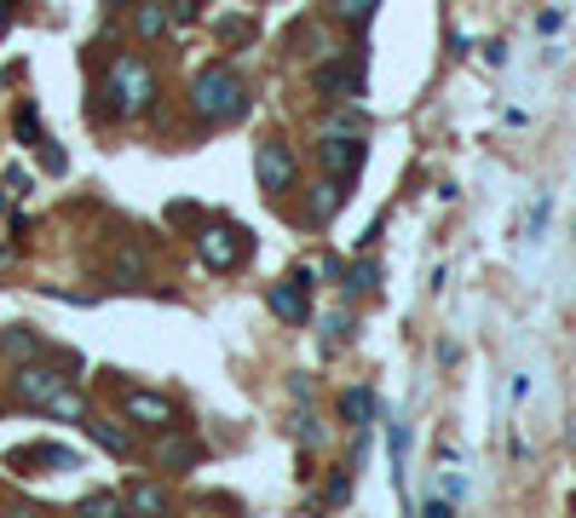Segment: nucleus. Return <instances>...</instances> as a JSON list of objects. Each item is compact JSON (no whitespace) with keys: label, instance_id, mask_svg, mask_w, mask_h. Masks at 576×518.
Segmentation results:
<instances>
[{"label":"nucleus","instance_id":"obj_1","mask_svg":"<svg viewBox=\"0 0 576 518\" xmlns=\"http://www.w3.org/2000/svg\"><path fill=\"white\" fill-rule=\"evenodd\" d=\"M191 110H196V121H208V127H231V121L248 116V87L236 81L225 63H208L191 81Z\"/></svg>","mask_w":576,"mask_h":518},{"label":"nucleus","instance_id":"obj_2","mask_svg":"<svg viewBox=\"0 0 576 518\" xmlns=\"http://www.w3.org/2000/svg\"><path fill=\"white\" fill-rule=\"evenodd\" d=\"M105 98H110V110H116V116H145V110H150V98H156V76H150V63H145V58H116V63H110V76H105Z\"/></svg>","mask_w":576,"mask_h":518},{"label":"nucleus","instance_id":"obj_3","mask_svg":"<svg viewBox=\"0 0 576 518\" xmlns=\"http://www.w3.org/2000/svg\"><path fill=\"white\" fill-rule=\"evenodd\" d=\"M196 248H202V260H208L214 271H236L248 260V231L231 225V219H214V225L196 231Z\"/></svg>","mask_w":576,"mask_h":518},{"label":"nucleus","instance_id":"obj_4","mask_svg":"<svg viewBox=\"0 0 576 518\" xmlns=\"http://www.w3.org/2000/svg\"><path fill=\"white\" fill-rule=\"evenodd\" d=\"M64 387H70V369H58V363H23V369L12 374L18 403H36V409H47Z\"/></svg>","mask_w":576,"mask_h":518},{"label":"nucleus","instance_id":"obj_5","mask_svg":"<svg viewBox=\"0 0 576 518\" xmlns=\"http://www.w3.org/2000/svg\"><path fill=\"white\" fill-rule=\"evenodd\" d=\"M318 162L329 167V179H341V185H358V173H363V138H346V133H323V145H318Z\"/></svg>","mask_w":576,"mask_h":518},{"label":"nucleus","instance_id":"obj_6","mask_svg":"<svg viewBox=\"0 0 576 518\" xmlns=\"http://www.w3.org/2000/svg\"><path fill=\"white\" fill-rule=\"evenodd\" d=\"M312 87H318L329 104L358 98V92H363V63H358V58H346V63H318V69H312Z\"/></svg>","mask_w":576,"mask_h":518},{"label":"nucleus","instance_id":"obj_7","mask_svg":"<svg viewBox=\"0 0 576 518\" xmlns=\"http://www.w3.org/2000/svg\"><path fill=\"white\" fill-rule=\"evenodd\" d=\"M254 173H260V185H265V190H289L300 167H294L289 145H260V156H254Z\"/></svg>","mask_w":576,"mask_h":518},{"label":"nucleus","instance_id":"obj_8","mask_svg":"<svg viewBox=\"0 0 576 518\" xmlns=\"http://www.w3.org/2000/svg\"><path fill=\"white\" fill-rule=\"evenodd\" d=\"M121 409H127L139 427H150V432H167V427H174V403L156 398V392H127V398H121Z\"/></svg>","mask_w":576,"mask_h":518},{"label":"nucleus","instance_id":"obj_9","mask_svg":"<svg viewBox=\"0 0 576 518\" xmlns=\"http://www.w3.org/2000/svg\"><path fill=\"white\" fill-rule=\"evenodd\" d=\"M271 311H277L283 323H312V300H306V283L289 276V283L271 289Z\"/></svg>","mask_w":576,"mask_h":518},{"label":"nucleus","instance_id":"obj_10","mask_svg":"<svg viewBox=\"0 0 576 518\" xmlns=\"http://www.w3.org/2000/svg\"><path fill=\"white\" fill-rule=\"evenodd\" d=\"M156 461H162V472H191V467L202 461V443H196V438H162Z\"/></svg>","mask_w":576,"mask_h":518},{"label":"nucleus","instance_id":"obj_11","mask_svg":"<svg viewBox=\"0 0 576 518\" xmlns=\"http://www.w3.org/2000/svg\"><path fill=\"white\" fill-rule=\"evenodd\" d=\"M12 461H18L23 472L36 467V461H41L47 472H64V467H76V456H70V449H64V443H29V449H18Z\"/></svg>","mask_w":576,"mask_h":518},{"label":"nucleus","instance_id":"obj_12","mask_svg":"<svg viewBox=\"0 0 576 518\" xmlns=\"http://www.w3.org/2000/svg\"><path fill=\"white\" fill-rule=\"evenodd\" d=\"M341 421H352V427H375V392H369V387L341 392Z\"/></svg>","mask_w":576,"mask_h":518},{"label":"nucleus","instance_id":"obj_13","mask_svg":"<svg viewBox=\"0 0 576 518\" xmlns=\"http://www.w3.org/2000/svg\"><path fill=\"white\" fill-rule=\"evenodd\" d=\"M127 507L145 512V518H156V512H167V496L156 490V483H133V490H127Z\"/></svg>","mask_w":576,"mask_h":518},{"label":"nucleus","instance_id":"obj_14","mask_svg":"<svg viewBox=\"0 0 576 518\" xmlns=\"http://www.w3.org/2000/svg\"><path fill=\"white\" fill-rule=\"evenodd\" d=\"M346 202V185L341 179H329V185H318V202H312V219L323 225V219H334V207Z\"/></svg>","mask_w":576,"mask_h":518},{"label":"nucleus","instance_id":"obj_15","mask_svg":"<svg viewBox=\"0 0 576 518\" xmlns=\"http://www.w3.org/2000/svg\"><path fill=\"white\" fill-rule=\"evenodd\" d=\"M341 283H346L352 294H375V289H381V271H375V260H358V265L341 276Z\"/></svg>","mask_w":576,"mask_h":518},{"label":"nucleus","instance_id":"obj_16","mask_svg":"<svg viewBox=\"0 0 576 518\" xmlns=\"http://www.w3.org/2000/svg\"><path fill=\"white\" fill-rule=\"evenodd\" d=\"M329 7H334V18H341V23H369V18H375V7H381V0H329Z\"/></svg>","mask_w":576,"mask_h":518},{"label":"nucleus","instance_id":"obj_17","mask_svg":"<svg viewBox=\"0 0 576 518\" xmlns=\"http://www.w3.org/2000/svg\"><path fill=\"white\" fill-rule=\"evenodd\" d=\"M81 427H87L98 443H105L110 456H127V449H133V443H127V432H121V427H110V421H81Z\"/></svg>","mask_w":576,"mask_h":518},{"label":"nucleus","instance_id":"obj_18","mask_svg":"<svg viewBox=\"0 0 576 518\" xmlns=\"http://www.w3.org/2000/svg\"><path fill=\"white\" fill-rule=\"evenodd\" d=\"M133 29H139L145 41H162V35H167V7H139V18H133Z\"/></svg>","mask_w":576,"mask_h":518},{"label":"nucleus","instance_id":"obj_19","mask_svg":"<svg viewBox=\"0 0 576 518\" xmlns=\"http://www.w3.org/2000/svg\"><path fill=\"white\" fill-rule=\"evenodd\" d=\"M18 138H23V145H52V138L41 133V116H36V104H23V110H18Z\"/></svg>","mask_w":576,"mask_h":518},{"label":"nucleus","instance_id":"obj_20","mask_svg":"<svg viewBox=\"0 0 576 518\" xmlns=\"http://www.w3.org/2000/svg\"><path fill=\"white\" fill-rule=\"evenodd\" d=\"M323 133H346V138H363V133H369V116H358V110H341V116H329V121H323Z\"/></svg>","mask_w":576,"mask_h":518},{"label":"nucleus","instance_id":"obj_21","mask_svg":"<svg viewBox=\"0 0 576 518\" xmlns=\"http://www.w3.org/2000/svg\"><path fill=\"white\" fill-rule=\"evenodd\" d=\"M47 409H52V414H64V421H87V409H81V398H76L70 387H64V392H58Z\"/></svg>","mask_w":576,"mask_h":518},{"label":"nucleus","instance_id":"obj_22","mask_svg":"<svg viewBox=\"0 0 576 518\" xmlns=\"http://www.w3.org/2000/svg\"><path fill=\"white\" fill-rule=\"evenodd\" d=\"M341 340H352V317H346V311H334V317L323 323V345H341Z\"/></svg>","mask_w":576,"mask_h":518},{"label":"nucleus","instance_id":"obj_23","mask_svg":"<svg viewBox=\"0 0 576 518\" xmlns=\"http://www.w3.org/2000/svg\"><path fill=\"white\" fill-rule=\"evenodd\" d=\"M0 345H7L12 358H29V352H41V340H36V334H23V329H12V334L0 340Z\"/></svg>","mask_w":576,"mask_h":518},{"label":"nucleus","instance_id":"obj_24","mask_svg":"<svg viewBox=\"0 0 576 518\" xmlns=\"http://www.w3.org/2000/svg\"><path fill=\"white\" fill-rule=\"evenodd\" d=\"M116 276L121 283H145V260L139 254H116Z\"/></svg>","mask_w":576,"mask_h":518},{"label":"nucleus","instance_id":"obj_25","mask_svg":"<svg viewBox=\"0 0 576 518\" xmlns=\"http://www.w3.org/2000/svg\"><path fill=\"white\" fill-rule=\"evenodd\" d=\"M81 512H87V518H110V512H121V501H116V496H87Z\"/></svg>","mask_w":576,"mask_h":518},{"label":"nucleus","instance_id":"obj_26","mask_svg":"<svg viewBox=\"0 0 576 518\" xmlns=\"http://www.w3.org/2000/svg\"><path fill=\"white\" fill-rule=\"evenodd\" d=\"M248 35H254V29H248L243 18H225V23H219V41H231V47H243Z\"/></svg>","mask_w":576,"mask_h":518},{"label":"nucleus","instance_id":"obj_27","mask_svg":"<svg viewBox=\"0 0 576 518\" xmlns=\"http://www.w3.org/2000/svg\"><path fill=\"white\" fill-rule=\"evenodd\" d=\"M346 496H352V478H346V472H334V478H329V501H334V507H341Z\"/></svg>","mask_w":576,"mask_h":518},{"label":"nucleus","instance_id":"obj_28","mask_svg":"<svg viewBox=\"0 0 576 518\" xmlns=\"http://www.w3.org/2000/svg\"><path fill=\"white\" fill-rule=\"evenodd\" d=\"M0 214H7V190H0Z\"/></svg>","mask_w":576,"mask_h":518}]
</instances>
